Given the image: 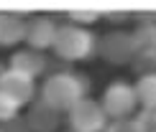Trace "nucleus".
Here are the masks:
<instances>
[{
	"label": "nucleus",
	"mask_w": 156,
	"mask_h": 132,
	"mask_svg": "<svg viewBox=\"0 0 156 132\" xmlns=\"http://www.w3.org/2000/svg\"><path fill=\"white\" fill-rule=\"evenodd\" d=\"M87 89H90L87 76L72 74V71H56V74L46 76L41 87V99L59 112H69L80 99L87 97Z\"/></svg>",
	"instance_id": "nucleus-1"
},
{
	"label": "nucleus",
	"mask_w": 156,
	"mask_h": 132,
	"mask_svg": "<svg viewBox=\"0 0 156 132\" xmlns=\"http://www.w3.org/2000/svg\"><path fill=\"white\" fill-rule=\"evenodd\" d=\"M54 51L64 61H82V58L97 54V38L82 25L67 23V25H59Z\"/></svg>",
	"instance_id": "nucleus-2"
},
{
	"label": "nucleus",
	"mask_w": 156,
	"mask_h": 132,
	"mask_svg": "<svg viewBox=\"0 0 156 132\" xmlns=\"http://www.w3.org/2000/svg\"><path fill=\"white\" fill-rule=\"evenodd\" d=\"M136 54H138L136 38L128 31H110V33L97 38V56L105 64H113V66L133 64Z\"/></svg>",
	"instance_id": "nucleus-3"
},
{
	"label": "nucleus",
	"mask_w": 156,
	"mask_h": 132,
	"mask_svg": "<svg viewBox=\"0 0 156 132\" xmlns=\"http://www.w3.org/2000/svg\"><path fill=\"white\" fill-rule=\"evenodd\" d=\"M102 109L110 120H131V114L136 112L138 104V94H136V87L128 81H113L110 87L102 91V99H100Z\"/></svg>",
	"instance_id": "nucleus-4"
},
{
	"label": "nucleus",
	"mask_w": 156,
	"mask_h": 132,
	"mask_svg": "<svg viewBox=\"0 0 156 132\" xmlns=\"http://www.w3.org/2000/svg\"><path fill=\"white\" fill-rule=\"evenodd\" d=\"M67 122L72 130H80V132H105L110 124V117L105 114V109L97 99L84 97L67 112Z\"/></svg>",
	"instance_id": "nucleus-5"
},
{
	"label": "nucleus",
	"mask_w": 156,
	"mask_h": 132,
	"mask_svg": "<svg viewBox=\"0 0 156 132\" xmlns=\"http://www.w3.org/2000/svg\"><path fill=\"white\" fill-rule=\"evenodd\" d=\"M0 97L16 104L18 109L34 102V79L18 74L13 69H5L0 74Z\"/></svg>",
	"instance_id": "nucleus-6"
},
{
	"label": "nucleus",
	"mask_w": 156,
	"mask_h": 132,
	"mask_svg": "<svg viewBox=\"0 0 156 132\" xmlns=\"http://www.w3.org/2000/svg\"><path fill=\"white\" fill-rule=\"evenodd\" d=\"M56 33H59V25L49 15H31L26 21V43H28V48H36V51L54 48Z\"/></svg>",
	"instance_id": "nucleus-7"
},
{
	"label": "nucleus",
	"mask_w": 156,
	"mask_h": 132,
	"mask_svg": "<svg viewBox=\"0 0 156 132\" xmlns=\"http://www.w3.org/2000/svg\"><path fill=\"white\" fill-rule=\"evenodd\" d=\"M26 120H28V124H31L34 132H56L59 124H62V112L38 97L36 102L28 104V109H26Z\"/></svg>",
	"instance_id": "nucleus-8"
},
{
	"label": "nucleus",
	"mask_w": 156,
	"mask_h": 132,
	"mask_svg": "<svg viewBox=\"0 0 156 132\" xmlns=\"http://www.w3.org/2000/svg\"><path fill=\"white\" fill-rule=\"evenodd\" d=\"M46 56L36 48H18L16 54L8 58V69L18 71V74L28 76V79H36L46 71Z\"/></svg>",
	"instance_id": "nucleus-9"
},
{
	"label": "nucleus",
	"mask_w": 156,
	"mask_h": 132,
	"mask_svg": "<svg viewBox=\"0 0 156 132\" xmlns=\"http://www.w3.org/2000/svg\"><path fill=\"white\" fill-rule=\"evenodd\" d=\"M26 21L28 18L23 13H8L3 10L0 13V46H16L26 41Z\"/></svg>",
	"instance_id": "nucleus-10"
},
{
	"label": "nucleus",
	"mask_w": 156,
	"mask_h": 132,
	"mask_svg": "<svg viewBox=\"0 0 156 132\" xmlns=\"http://www.w3.org/2000/svg\"><path fill=\"white\" fill-rule=\"evenodd\" d=\"M136 94H138V104L144 109H156V74L138 79V84H136Z\"/></svg>",
	"instance_id": "nucleus-11"
},
{
	"label": "nucleus",
	"mask_w": 156,
	"mask_h": 132,
	"mask_svg": "<svg viewBox=\"0 0 156 132\" xmlns=\"http://www.w3.org/2000/svg\"><path fill=\"white\" fill-rule=\"evenodd\" d=\"M133 38H136V48L138 51L156 54V23L154 25H136Z\"/></svg>",
	"instance_id": "nucleus-12"
},
{
	"label": "nucleus",
	"mask_w": 156,
	"mask_h": 132,
	"mask_svg": "<svg viewBox=\"0 0 156 132\" xmlns=\"http://www.w3.org/2000/svg\"><path fill=\"white\" fill-rule=\"evenodd\" d=\"M131 69L138 74V79L144 76H154L156 74V54H151V51H138L131 64Z\"/></svg>",
	"instance_id": "nucleus-13"
},
{
	"label": "nucleus",
	"mask_w": 156,
	"mask_h": 132,
	"mask_svg": "<svg viewBox=\"0 0 156 132\" xmlns=\"http://www.w3.org/2000/svg\"><path fill=\"white\" fill-rule=\"evenodd\" d=\"M67 18L74 25H90V23H97L102 18V10H97V8H74V10L67 13Z\"/></svg>",
	"instance_id": "nucleus-14"
},
{
	"label": "nucleus",
	"mask_w": 156,
	"mask_h": 132,
	"mask_svg": "<svg viewBox=\"0 0 156 132\" xmlns=\"http://www.w3.org/2000/svg\"><path fill=\"white\" fill-rule=\"evenodd\" d=\"M102 18H105L108 23H113V25H123V23H128V21H133V13L131 10H118V8H105L102 10Z\"/></svg>",
	"instance_id": "nucleus-15"
},
{
	"label": "nucleus",
	"mask_w": 156,
	"mask_h": 132,
	"mask_svg": "<svg viewBox=\"0 0 156 132\" xmlns=\"http://www.w3.org/2000/svg\"><path fill=\"white\" fill-rule=\"evenodd\" d=\"M105 132H146V130L136 122V117H131V120H115V122H110Z\"/></svg>",
	"instance_id": "nucleus-16"
},
{
	"label": "nucleus",
	"mask_w": 156,
	"mask_h": 132,
	"mask_svg": "<svg viewBox=\"0 0 156 132\" xmlns=\"http://www.w3.org/2000/svg\"><path fill=\"white\" fill-rule=\"evenodd\" d=\"M136 122L146 132H156V109H144L141 107V112L136 114Z\"/></svg>",
	"instance_id": "nucleus-17"
},
{
	"label": "nucleus",
	"mask_w": 156,
	"mask_h": 132,
	"mask_svg": "<svg viewBox=\"0 0 156 132\" xmlns=\"http://www.w3.org/2000/svg\"><path fill=\"white\" fill-rule=\"evenodd\" d=\"M0 132H34V130H31V124H28L26 117H16V120L0 124Z\"/></svg>",
	"instance_id": "nucleus-18"
},
{
	"label": "nucleus",
	"mask_w": 156,
	"mask_h": 132,
	"mask_svg": "<svg viewBox=\"0 0 156 132\" xmlns=\"http://www.w3.org/2000/svg\"><path fill=\"white\" fill-rule=\"evenodd\" d=\"M133 21H136V25H154L156 10L154 8H138V10H133Z\"/></svg>",
	"instance_id": "nucleus-19"
},
{
	"label": "nucleus",
	"mask_w": 156,
	"mask_h": 132,
	"mask_svg": "<svg viewBox=\"0 0 156 132\" xmlns=\"http://www.w3.org/2000/svg\"><path fill=\"white\" fill-rule=\"evenodd\" d=\"M16 117H18V107H16V104H10L8 99L0 97V124H5V122H10V120H16Z\"/></svg>",
	"instance_id": "nucleus-20"
},
{
	"label": "nucleus",
	"mask_w": 156,
	"mask_h": 132,
	"mask_svg": "<svg viewBox=\"0 0 156 132\" xmlns=\"http://www.w3.org/2000/svg\"><path fill=\"white\" fill-rule=\"evenodd\" d=\"M67 132H80V130H72V127H69V130H67Z\"/></svg>",
	"instance_id": "nucleus-21"
}]
</instances>
